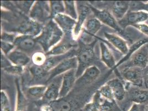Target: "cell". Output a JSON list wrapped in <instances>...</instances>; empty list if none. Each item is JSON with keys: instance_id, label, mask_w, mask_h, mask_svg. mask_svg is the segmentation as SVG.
<instances>
[{"instance_id": "cell-1", "label": "cell", "mask_w": 148, "mask_h": 111, "mask_svg": "<svg viewBox=\"0 0 148 111\" xmlns=\"http://www.w3.org/2000/svg\"><path fill=\"white\" fill-rule=\"evenodd\" d=\"M64 37V32L56 22L51 19L44 25L41 33L36 38L44 52L47 53L59 43Z\"/></svg>"}, {"instance_id": "cell-2", "label": "cell", "mask_w": 148, "mask_h": 111, "mask_svg": "<svg viewBox=\"0 0 148 111\" xmlns=\"http://www.w3.org/2000/svg\"><path fill=\"white\" fill-rule=\"evenodd\" d=\"M96 42V41H94L92 43H85L81 41L76 55L78 61V67L76 70L77 78L80 77L87 67L93 65V62L95 61L96 58L94 51Z\"/></svg>"}, {"instance_id": "cell-3", "label": "cell", "mask_w": 148, "mask_h": 111, "mask_svg": "<svg viewBox=\"0 0 148 111\" xmlns=\"http://www.w3.org/2000/svg\"><path fill=\"white\" fill-rule=\"evenodd\" d=\"M29 18L45 25L51 19L49 1H36L31 9Z\"/></svg>"}, {"instance_id": "cell-4", "label": "cell", "mask_w": 148, "mask_h": 111, "mask_svg": "<svg viewBox=\"0 0 148 111\" xmlns=\"http://www.w3.org/2000/svg\"><path fill=\"white\" fill-rule=\"evenodd\" d=\"M94 17L97 18L102 23L123 35L124 30L120 26L117 20L115 19L111 11L107 9H98L92 5H88Z\"/></svg>"}, {"instance_id": "cell-5", "label": "cell", "mask_w": 148, "mask_h": 111, "mask_svg": "<svg viewBox=\"0 0 148 111\" xmlns=\"http://www.w3.org/2000/svg\"><path fill=\"white\" fill-rule=\"evenodd\" d=\"M77 67L78 61L76 56L66 58L50 71L46 82L47 83H50L56 77L62 75L71 69L77 70Z\"/></svg>"}, {"instance_id": "cell-6", "label": "cell", "mask_w": 148, "mask_h": 111, "mask_svg": "<svg viewBox=\"0 0 148 111\" xmlns=\"http://www.w3.org/2000/svg\"><path fill=\"white\" fill-rule=\"evenodd\" d=\"M143 69L136 67H124L120 74L122 79L130 85L143 88Z\"/></svg>"}, {"instance_id": "cell-7", "label": "cell", "mask_w": 148, "mask_h": 111, "mask_svg": "<svg viewBox=\"0 0 148 111\" xmlns=\"http://www.w3.org/2000/svg\"><path fill=\"white\" fill-rule=\"evenodd\" d=\"M44 25L29 18L17 26L15 30V33L37 37L41 33Z\"/></svg>"}, {"instance_id": "cell-8", "label": "cell", "mask_w": 148, "mask_h": 111, "mask_svg": "<svg viewBox=\"0 0 148 111\" xmlns=\"http://www.w3.org/2000/svg\"><path fill=\"white\" fill-rule=\"evenodd\" d=\"M148 20V12L142 10H130L123 19L118 21L124 30L128 26L145 23Z\"/></svg>"}, {"instance_id": "cell-9", "label": "cell", "mask_w": 148, "mask_h": 111, "mask_svg": "<svg viewBox=\"0 0 148 111\" xmlns=\"http://www.w3.org/2000/svg\"><path fill=\"white\" fill-rule=\"evenodd\" d=\"M147 44L142 46L131 56L129 60L125 63L123 68L136 67L144 69L148 66V47Z\"/></svg>"}, {"instance_id": "cell-10", "label": "cell", "mask_w": 148, "mask_h": 111, "mask_svg": "<svg viewBox=\"0 0 148 111\" xmlns=\"http://www.w3.org/2000/svg\"><path fill=\"white\" fill-rule=\"evenodd\" d=\"M52 19L60 28L65 36L73 37V33L76 24V20L68 16L65 13L58 14Z\"/></svg>"}, {"instance_id": "cell-11", "label": "cell", "mask_w": 148, "mask_h": 111, "mask_svg": "<svg viewBox=\"0 0 148 111\" xmlns=\"http://www.w3.org/2000/svg\"><path fill=\"white\" fill-rule=\"evenodd\" d=\"M90 11L91 10L88 5H81L78 8V18L73 33V37L75 41L80 37Z\"/></svg>"}, {"instance_id": "cell-12", "label": "cell", "mask_w": 148, "mask_h": 111, "mask_svg": "<svg viewBox=\"0 0 148 111\" xmlns=\"http://www.w3.org/2000/svg\"><path fill=\"white\" fill-rule=\"evenodd\" d=\"M14 44L16 49L21 50L27 53L34 51L37 47V40L36 37L18 35L14 42Z\"/></svg>"}, {"instance_id": "cell-13", "label": "cell", "mask_w": 148, "mask_h": 111, "mask_svg": "<svg viewBox=\"0 0 148 111\" xmlns=\"http://www.w3.org/2000/svg\"><path fill=\"white\" fill-rule=\"evenodd\" d=\"M104 36L106 40L122 55L125 56L130 50L127 41L117 34L105 32Z\"/></svg>"}, {"instance_id": "cell-14", "label": "cell", "mask_w": 148, "mask_h": 111, "mask_svg": "<svg viewBox=\"0 0 148 111\" xmlns=\"http://www.w3.org/2000/svg\"><path fill=\"white\" fill-rule=\"evenodd\" d=\"M74 41H75L73 37L64 36L62 41L50 49L48 52L45 53V55L47 56H51L65 54L71 49H74V47L76 46V44H74Z\"/></svg>"}, {"instance_id": "cell-15", "label": "cell", "mask_w": 148, "mask_h": 111, "mask_svg": "<svg viewBox=\"0 0 148 111\" xmlns=\"http://www.w3.org/2000/svg\"><path fill=\"white\" fill-rule=\"evenodd\" d=\"M76 69H71L62 74L60 89V98L67 96L73 88L77 80Z\"/></svg>"}, {"instance_id": "cell-16", "label": "cell", "mask_w": 148, "mask_h": 111, "mask_svg": "<svg viewBox=\"0 0 148 111\" xmlns=\"http://www.w3.org/2000/svg\"><path fill=\"white\" fill-rule=\"evenodd\" d=\"M100 60L102 63L111 69H116V60L112 51L108 46L103 41L99 42Z\"/></svg>"}, {"instance_id": "cell-17", "label": "cell", "mask_w": 148, "mask_h": 111, "mask_svg": "<svg viewBox=\"0 0 148 111\" xmlns=\"http://www.w3.org/2000/svg\"><path fill=\"white\" fill-rule=\"evenodd\" d=\"M106 83L110 87L116 101H122L125 99L127 94V88L121 79L115 78L108 81Z\"/></svg>"}, {"instance_id": "cell-18", "label": "cell", "mask_w": 148, "mask_h": 111, "mask_svg": "<svg viewBox=\"0 0 148 111\" xmlns=\"http://www.w3.org/2000/svg\"><path fill=\"white\" fill-rule=\"evenodd\" d=\"M7 57L13 65L23 67H26L32 61L28 54L16 49L12 51Z\"/></svg>"}, {"instance_id": "cell-19", "label": "cell", "mask_w": 148, "mask_h": 111, "mask_svg": "<svg viewBox=\"0 0 148 111\" xmlns=\"http://www.w3.org/2000/svg\"><path fill=\"white\" fill-rule=\"evenodd\" d=\"M76 55L77 50L74 49L68 52V53L62 55L47 56V60L42 66L47 72H49L50 70L54 68L60 62L68 58L76 56Z\"/></svg>"}, {"instance_id": "cell-20", "label": "cell", "mask_w": 148, "mask_h": 111, "mask_svg": "<svg viewBox=\"0 0 148 111\" xmlns=\"http://www.w3.org/2000/svg\"><path fill=\"white\" fill-rule=\"evenodd\" d=\"M130 8V2L126 1H117L113 3L111 13L118 21L123 19Z\"/></svg>"}, {"instance_id": "cell-21", "label": "cell", "mask_w": 148, "mask_h": 111, "mask_svg": "<svg viewBox=\"0 0 148 111\" xmlns=\"http://www.w3.org/2000/svg\"><path fill=\"white\" fill-rule=\"evenodd\" d=\"M130 100L134 103L147 105H148V90L133 87L129 91Z\"/></svg>"}, {"instance_id": "cell-22", "label": "cell", "mask_w": 148, "mask_h": 111, "mask_svg": "<svg viewBox=\"0 0 148 111\" xmlns=\"http://www.w3.org/2000/svg\"><path fill=\"white\" fill-rule=\"evenodd\" d=\"M101 74V71L96 65H91L85 70L82 74L77 79L76 83L89 84L97 80Z\"/></svg>"}, {"instance_id": "cell-23", "label": "cell", "mask_w": 148, "mask_h": 111, "mask_svg": "<svg viewBox=\"0 0 148 111\" xmlns=\"http://www.w3.org/2000/svg\"><path fill=\"white\" fill-rule=\"evenodd\" d=\"M102 26V23L98 19L95 17L87 19L82 32V33H85L86 36H88L87 43L92 42L90 40V36L95 37L97 33L101 30ZM86 36H85V37Z\"/></svg>"}, {"instance_id": "cell-24", "label": "cell", "mask_w": 148, "mask_h": 111, "mask_svg": "<svg viewBox=\"0 0 148 111\" xmlns=\"http://www.w3.org/2000/svg\"><path fill=\"white\" fill-rule=\"evenodd\" d=\"M59 76L55 78L52 82L49 83L47 86V91L45 93L44 97L49 101H56L60 99V89L61 87L62 82L59 83V80H61L62 78V75L61 78L59 80Z\"/></svg>"}, {"instance_id": "cell-25", "label": "cell", "mask_w": 148, "mask_h": 111, "mask_svg": "<svg viewBox=\"0 0 148 111\" xmlns=\"http://www.w3.org/2000/svg\"><path fill=\"white\" fill-rule=\"evenodd\" d=\"M102 97L97 91L95 94L91 102L85 105L84 111H102Z\"/></svg>"}, {"instance_id": "cell-26", "label": "cell", "mask_w": 148, "mask_h": 111, "mask_svg": "<svg viewBox=\"0 0 148 111\" xmlns=\"http://www.w3.org/2000/svg\"><path fill=\"white\" fill-rule=\"evenodd\" d=\"M47 89V86L46 85H35L29 87L27 89V93L34 99H42L44 97Z\"/></svg>"}, {"instance_id": "cell-27", "label": "cell", "mask_w": 148, "mask_h": 111, "mask_svg": "<svg viewBox=\"0 0 148 111\" xmlns=\"http://www.w3.org/2000/svg\"><path fill=\"white\" fill-rule=\"evenodd\" d=\"M65 5V14L68 16L77 20L78 18V10L74 1H64Z\"/></svg>"}, {"instance_id": "cell-28", "label": "cell", "mask_w": 148, "mask_h": 111, "mask_svg": "<svg viewBox=\"0 0 148 111\" xmlns=\"http://www.w3.org/2000/svg\"><path fill=\"white\" fill-rule=\"evenodd\" d=\"M51 17L53 19L58 14L65 13V5L62 1H50Z\"/></svg>"}, {"instance_id": "cell-29", "label": "cell", "mask_w": 148, "mask_h": 111, "mask_svg": "<svg viewBox=\"0 0 148 111\" xmlns=\"http://www.w3.org/2000/svg\"><path fill=\"white\" fill-rule=\"evenodd\" d=\"M36 1H14V5L19 11L25 15H28L31 12V9Z\"/></svg>"}, {"instance_id": "cell-30", "label": "cell", "mask_w": 148, "mask_h": 111, "mask_svg": "<svg viewBox=\"0 0 148 111\" xmlns=\"http://www.w3.org/2000/svg\"><path fill=\"white\" fill-rule=\"evenodd\" d=\"M29 72L34 78L41 79L45 77L48 76L49 72H47L43 66L32 65L29 68Z\"/></svg>"}, {"instance_id": "cell-31", "label": "cell", "mask_w": 148, "mask_h": 111, "mask_svg": "<svg viewBox=\"0 0 148 111\" xmlns=\"http://www.w3.org/2000/svg\"><path fill=\"white\" fill-rule=\"evenodd\" d=\"M17 103L15 111H24L27 105V101L24 94L22 92L19 85L17 86Z\"/></svg>"}, {"instance_id": "cell-32", "label": "cell", "mask_w": 148, "mask_h": 111, "mask_svg": "<svg viewBox=\"0 0 148 111\" xmlns=\"http://www.w3.org/2000/svg\"><path fill=\"white\" fill-rule=\"evenodd\" d=\"M47 56L44 52L37 51L33 54L31 57L33 64L42 66L47 60Z\"/></svg>"}, {"instance_id": "cell-33", "label": "cell", "mask_w": 148, "mask_h": 111, "mask_svg": "<svg viewBox=\"0 0 148 111\" xmlns=\"http://www.w3.org/2000/svg\"><path fill=\"white\" fill-rule=\"evenodd\" d=\"M98 91L102 98L111 101H116L114 98V96L110 87L109 86L107 83H105V85L102 86L99 89Z\"/></svg>"}, {"instance_id": "cell-34", "label": "cell", "mask_w": 148, "mask_h": 111, "mask_svg": "<svg viewBox=\"0 0 148 111\" xmlns=\"http://www.w3.org/2000/svg\"><path fill=\"white\" fill-rule=\"evenodd\" d=\"M1 104L2 111H11V103L7 93L2 90L1 91Z\"/></svg>"}, {"instance_id": "cell-35", "label": "cell", "mask_w": 148, "mask_h": 111, "mask_svg": "<svg viewBox=\"0 0 148 111\" xmlns=\"http://www.w3.org/2000/svg\"><path fill=\"white\" fill-rule=\"evenodd\" d=\"M3 70L8 74L19 76L23 73L25 67L12 65L7 68H4Z\"/></svg>"}, {"instance_id": "cell-36", "label": "cell", "mask_w": 148, "mask_h": 111, "mask_svg": "<svg viewBox=\"0 0 148 111\" xmlns=\"http://www.w3.org/2000/svg\"><path fill=\"white\" fill-rule=\"evenodd\" d=\"M17 35H18L15 33H10L2 31L1 34V41L14 44V42Z\"/></svg>"}, {"instance_id": "cell-37", "label": "cell", "mask_w": 148, "mask_h": 111, "mask_svg": "<svg viewBox=\"0 0 148 111\" xmlns=\"http://www.w3.org/2000/svg\"><path fill=\"white\" fill-rule=\"evenodd\" d=\"M15 49H16V47L13 43L1 41V52L3 53H4L6 56L8 55H9Z\"/></svg>"}, {"instance_id": "cell-38", "label": "cell", "mask_w": 148, "mask_h": 111, "mask_svg": "<svg viewBox=\"0 0 148 111\" xmlns=\"http://www.w3.org/2000/svg\"><path fill=\"white\" fill-rule=\"evenodd\" d=\"M133 27L136 28V30L139 31L148 38V24L143 23L138 25H134L133 26Z\"/></svg>"}, {"instance_id": "cell-39", "label": "cell", "mask_w": 148, "mask_h": 111, "mask_svg": "<svg viewBox=\"0 0 148 111\" xmlns=\"http://www.w3.org/2000/svg\"><path fill=\"white\" fill-rule=\"evenodd\" d=\"M1 67L2 69L13 65L6 56L2 52H1Z\"/></svg>"}, {"instance_id": "cell-40", "label": "cell", "mask_w": 148, "mask_h": 111, "mask_svg": "<svg viewBox=\"0 0 148 111\" xmlns=\"http://www.w3.org/2000/svg\"><path fill=\"white\" fill-rule=\"evenodd\" d=\"M143 88L148 90V66L143 69Z\"/></svg>"}, {"instance_id": "cell-41", "label": "cell", "mask_w": 148, "mask_h": 111, "mask_svg": "<svg viewBox=\"0 0 148 111\" xmlns=\"http://www.w3.org/2000/svg\"><path fill=\"white\" fill-rule=\"evenodd\" d=\"M145 105L133 103L128 111H145Z\"/></svg>"}, {"instance_id": "cell-42", "label": "cell", "mask_w": 148, "mask_h": 111, "mask_svg": "<svg viewBox=\"0 0 148 111\" xmlns=\"http://www.w3.org/2000/svg\"><path fill=\"white\" fill-rule=\"evenodd\" d=\"M145 111H148V105H147L145 107Z\"/></svg>"}, {"instance_id": "cell-43", "label": "cell", "mask_w": 148, "mask_h": 111, "mask_svg": "<svg viewBox=\"0 0 148 111\" xmlns=\"http://www.w3.org/2000/svg\"><path fill=\"white\" fill-rule=\"evenodd\" d=\"M147 47H148V44H147Z\"/></svg>"}, {"instance_id": "cell-44", "label": "cell", "mask_w": 148, "mask_h": 111, "mask_svg": "<svg viewBox=\"0 0 148 111\" xmlns=\"http://www.w3.org/2000/svg\"></svg>"}, {"instance_id": "cell-45", "label": "cell", "mask_w": 148, "mask_h": 111, "mask_svg": "<svg viewBox=\"0 0 148 111\" xmlns=\"http://www.w3.org/2000/svg\"></svg>"}]
</instances>
